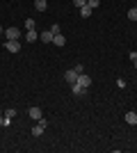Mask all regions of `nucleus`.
<instances>
[{
  "label": "nucleus",
  "instance_id": "nucleus-14",
  "mask_svg": "<svg viewBox=\"0 0 137 153\" xmlns=\"http://www.w3.org/2000/svg\"><path fill=\"white\" fill-rule=\"evenodd\" d=\"M34 7H37V12H46L48 2H46V0H34Z\"/></svg>",
  "mask_w": 137,
  "mask_h": 153
},
{
  "label": "nucleus",
  "instance_id": "nucleus-6",
  "mask_svg": "<svg viewBox=\"0 0 137 153\" xmlns=\"http://www.w3.org/2000/svg\"><path fill=\"white\" fill-rule=\"evenodd\" d=\"M5 48L9 53H19L21 51V44H19V41H9V39H7V41H5Z\"/></svg>",
  "mask_w": 137,
  "mask_h": 153
},
{
  "label": "nucleus",
  "instance_id": "nucleus-5",
  "mask_svg": "<svg viewBox=\"0 0 137 153\" xmlns=\"http://www.w3.org/2000/svg\"><path fill=\"white\" fill-rule=\"evenodd\" d=\"M64 80H66L69 85H73L76 80H78V71H76V69H69V71L64 73Z\"/></svg>",
  "mask_w": 137,
  "mask_h": 153
},
{
  "label": "nucleus",
  "instance_id": "nucleus-24",
  "mask_svg": "<svg viewBox=\"0 0 137 153\" xmlns=\"http://www.w3.org/2000/svg\"><path fill=\"white\" fill-rule=\"evenodd\" d=\"M133 64H135V69H137V59H135V62H133Z\"/></svg>",
  "mask_w": 137,
  "mask_h": 153
},
{
  "label": "nucleus",
  "instance_id": "nucleus-13",
  "mask_svg": "<svg viewBox=\"0 0 137 153\" xmlns=\"http://www.w3.org/2000/svg\"><path fill=\"white\" fill-rule=\"evenodd\" d=\"M91 12H94V9H91L89 5H85V7H80V16H82V19H89V16H91Z\"/></svg>",
  "mask_w": 137,
  "mask_h": 153
},
{
  "label": "nucleus",
  "instance_id": "nucleus-18",
  "mask_svg": "<svg viewBox=\"0 0 137 153\" xmlns=\"http://www.w3.org/2000/svg\"><path fill=\"white\" fill-rule=\"evenodd\" d=\"M73 5L80 9V7H85V5H87V0H73Z\"/></svg>",
  "mask_w": 137,
  "mask_h": 153
},
{
  "label": "nucleus",
  "instance_id": "nucleus-22",
  "mask_svg": "<svg viewBox=\"0 0 137 153\" xmlns=\"http://www.w3.org/2000/svg\"><path fill=\"white\" fill-rule=\"evenodd\" d=\"M0 126H5V117H0Z\"/></svg>",
  "mask_w": 137,
  "mask_h": 153
},
{
  "label": "nucleus",
  "instance_id": "nucleus-16",
  "mask_svg": "<svg viewBox=\"0 0 137 153\" xmlns=\"http://www.w3.org/2000/svg\"><path fill=\"white\" fill-rule=\"evenodd\" d=\"M25 30H34V21L32 19H25Z\"/></svg>",
  "mask_w": 137,
  "mask_h": 153
},
{
  "label": "nucleus",
  "instance_id": "nucleus-2",
  "mask_svg": "<svg viewBox=\"0 0 137 153\" xmlns=\"http://www.w3.org/2000/svg\"><path fill=\"white\" fill-rule=\"evenodd\" d=\"M76 82H78L80 87H85V89H89V87H91V78L87 76V73H78V80H76Z\"/></svg>",
  "mask_w": 137,
  "mask_h": 153
},
{
  "label": "nucleus",
  "instance_id": "nucleus-1",
  "mask_svg": "<svg viewBox=\"0 0 137 153\" xmlns=\"http://www.w3.org/2000/svg\"><path fill=\"white\" fill-rule=\"evenodd\" d=\"M5 37L9 39V41H19V39L23 37V34H21V30H19V27H7V30H5Z\"/></svg>",
  "mask_w": 137,
  "mask_h": 153
},
{
  "label": "nucleus",
  "instance_id": "nucleus-17",
  "mask_svg": "<svg viewBox=\"0 0 137 153\" xmlns=\"http://www.w3.org/2000/svg\"><path fill=\"white\" fill-rule=\"evenodd\" d=\"M87 5H89L91 9H96V7L101 5V0H87Z\"/></svg>",
  "mask_w": 137,
  "mask_h": 153
},
{
  "label": "nucleus",
  "instance_id": "nucleus-20",
  "mask_svg": "<svg viewBox=\"0 0 137 153\" xmlns=\"http://www.w3.org/2000/svg\"><path fill=\"white\" fill-rule=\"evenodd\" d=\"M128 57H130V62H135V59H137V51H130V53H128Z\"/></svg>",
  "mask_w": 137,
  "mask_h": 153
},
{
  "label": "nucleus",
  "instance_id": "nucleus-23",
  "mask_svg": "<svg viewBox=\"0 0 137 153\" xmlns=\"http://www.w3.org/2000/svg\"><path fill=\"white\" fill-rule=\"evenodd\" d=\"M0 34H5V27H0Z\"/></svg>",
  "mask_w": 137,
  "mask_h": 153
},
{
  "label": "nucleus",
  "instance_id": "nucleus-7",
  "mask_svg": "<svg viewBox=\"0 0 137 153\" xmlns=\"http://www.w3.org/2000/svg\"><path fill=\"white\" fill-rule=\"evenodd\" d=\"M23 37H25V41H30V44H34V41L39 39V32H37V30H27L25 34H23Z\"/></svg>",
  "mask_w": 137,
  "mask_h": 153
},
{
  "label": "nucleus",
  "instance_id": "nucleus-25",
  "mask_svg": "<svg viewBox=\"0 0 137 153\" xmlns=\"http://www.w3.org/2000/svg\"><path fill=\"white\" fill-rule=\"evenodd\" d=\"M135 7H137V5H135Z\"/></svg>",
  "mask_w": 137,
  "mask_h": 153
},
{
  "label": "nucleus",
  "instance_id": "nucleus-9",
  "mask_svg": "<svg viewBox=\"0 0 137 153\" xmlns=\"http://www.w3.org/2000/svg\"><path fill=\"white\" fill-rule=\"evenodd\" d=\"M39 39L44 41V44H53V32H50V30L41 32V34H39Z\"/></svg>",
  "mask_w": 137,
  "mask_h": 153
},
{
  "label": "nucleus",
  "instance_id": "nucleus-8",
  "mask_svg": "<svg viewBox=\"0 0 137 153\" xmlns=\"http://www.w3.org/2000/svg\"><path fill=\"white\" fill-rule=\"evenodd\" d=\"M126 123H128V126H137V112H126Z\"/></svg>",
  "mask_w": 137,
  "mask_h": 153
},
{
  "label": "nucleus",
  "instance_id": "nucleus-3",
  "mask_svg": "<svg viewBox=\"0 0 137 153\" xmlns=\"http://www.w3.org/2000/svg\"><path fill=\"white\" fill-rule=\"evenodd\" d=\"M27 114H30V119H34V121L44 119V112H41V108H37V105H32V108L27 110Z\"/></svg>",
  "mask_w": 137,
  "mask_h": 153
},
{
  "label": "nucleus",
  "instance_id": "nucleus-12",
  "mask_svg": "<svg viewBox=\"0 0 137 153\" xmlns=\"http://www.w3.org/2000/svg\"><path fill=\"white\" fill-rule=\"evenodd\" d=\"M53 44H55V46H59V48H62V46L66 44V39L62 37V34H53Z\"/></svg>",
  "mask_w": 137,
  "mask_h": 153
},
{
  "label": "nucleus",
  "instance_id": "nucleus-19",
  "mask_svg": "<svg viewBox=\"0 0 137 153\" xmlns=\"http://www.w3.org/2000/svg\"><path fill=\"white\" fill-rule=\"evenodd\" d=\"M50 32H53V34H59V25H57V23H55V25H50Z\"/></svg>",
  "mask_w": 137,
  "mask_h": 153
},
{
  "label": "nucleus",
  "instance_id": "nucleus-11",
  "mask_svg": "<svg viewBox=\"0 0 137 153\" xmlns=\"http://www.w3.org/2000/svg\"><path fill=\"white\" fill-rule=\"evenodd\" d=\"M16 117V110H5V126L12 123V119Z\"/></svg>",
  "mask_w": 137,
  "mask_h": 153
},
{
  "label": "nucleus",
  "instance_id": "nucleus-4",
  "mask_svg": "<svg viewBox=\"0 0 137 153\" xmlns=\"http://www.w3.org/2000/svg\"><path fill=\"white\" fill-rule=\"evenodd\" d=\"M44 130H46V119H39L37 126L32 128V135H34V137H39V135H44Z\"/></svg>",
  "mask_w": 137,
  "mask_h": 153
},
{
  "label": "nucleus",
  "instance_id": "nucleus-15",
  "mask_svg": "<svg viewBox=\"0 0 137 153\" xmlns=\"http://www.w3.org/2000/svg\"><path fill=\"white\" fill-rule=\"evenodd\" d=\"M128 19H130V21H137V7L128 9Z\"/></svg>",
  "mask_w": 137,
  "mask_h": 153
},
{
  "label": "nucleus",
  "instance_id": "nucleus-21",
  "mask_svg": "<svg viewBox=\"0 0 137 153\" xmlns=\"http://www.w3.org/2000/svg\"><path fill=\"white\" fill-rule=\"evenodd\" d=\"M73 69L78 71V73H85V66H82V64H76V66H73Z\"/></svg>",
  "mask_w": 137,
  "mask_h": 153
},
{
  "label": "nucleus",
  "instance_id": "nucleus-10",
  "mask_svg": "<svg viewBox=\"0 0 137 153\" xmlns=\"http://www.w3.org/2000/svg\"><path fill=\"white\" fill-rule=\"evenodd\" d=\"M71 91H73L76 96H82V94H87V89H85V87H80L78 82H73V85H71Z\"/></svg>",
  "mask_w": 137,
  "mask_h": 153
}]
</instances>
